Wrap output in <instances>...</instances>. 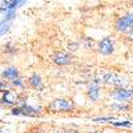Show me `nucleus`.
Segmentation results:
<instances>
[{
    "label": "nucleus",
    "mask_w": 133,
    "mask_h": 133,
    "mask_svg": "<svg viewBox=\"0 0 133 133\" xmlns=\"http://www.w3.org/2000/svg\"><path fill=\"white\" fill-rule=\"evenodd\" d=\"M132 27H133V14H128L123 16L121 19H118L116 24V28L120 32H128Z\"/></svg>",
    "instance_id": "nucleus-1"
},
{
    "label": "nucleus",
    "mask_w": 133,
    "mask_h": 133,
    "mask_svg": "<svg viewBox=\"0 0 133 133\" xmlns=\"http://www.w3.org/2000/svg\"><path fill=\"white\" fill-rule=\"evenodd\" d=\"M51 109L52 110H56V112H63V110H72L73 109V104L68 100H55V101L51 104Z\"/></svg>",
    "instance_id": "nucleus-2"
},
{
    "label": "nucleus",
    "mask_w": 133,
    "mask_h": 133,
    "mask_svg": "<svg viewBox=\"0 0 133 133\" xmlns=\"http://www.w3.org/2000/svg\"><path fill=\"white\" fill-rule=\"evenodd\" d=\"M98 51L103 55H110L113 52V41L110 37H105L100 41L98 44Z\"/></svg>",
    "instance_id": "nucleus-3"
},
{
    "label": "nucleus",
    "mask_w": 133,
    "mask_h": 133,
    "mask_svg": "<svg viewBox=\"0 0 133 133\" xmlns=\"http://www.w3.org/2000/svg\"><path fill=\"white\" fill-rule=\"evenodd\" d=\"M115 97L118 100V101H128L129 98L133 97V91H129V89H120L116 92Z\"/></svg>",
    "instance_id": "nucleus-4"
},
{
    "label": "nucleus",
    "mask_w": 133,
    "mask_h": 133,
    "mask_svg": "<svg viewBox=\"0 0 133 133\" xmlns=\"http://www.w3.org/2000/svg\"><path fill=\"white\" fill-rule=\"evenodd\" d=\"M53 60H55V63L59 64V65H65V64L71 63L69 55L63 53V52H60V53H57V55H55V56H53Z\"/></svg>",
    "instance_id": "nucleus-5"
},
{
    "label": "nucleus",
    "mask_w": 133,
    "mask_h": 133,
    "mask_svg": "<svg viewBox=\"0 0 133 133\" xmlns=\"http://www.w3.org/2000/svg\"><path fill=\"white\" fill-rule=\"evenodd\" d=\"M3 76L5 77V79H8V80H14V79H16V77L19 76V71L16 68H8V69H5L3 72Z\"/></svg>",
    "instance_id": "nucleus-6"
},
{
    "label": "nucleus",
    "mask_w": 133,
    "mask_h": 133,
    "mask_svg": "<svg viewBox=\"0 0 133 133\" xmlns=\"http://www.w3.org/2000/svg\"><path fill=\"white\" fill-rule=\"evenodd\" d=\"M98 87L97 85H91L89 87V92H88V93H89V97L93 100V101H96V100L98 98Z\"/></svg>",
    "instance_id": "nucleus-7"
},
{
    "label": "nucleus",
    "mask_w": 133,
    "mask_h": 133,
    "mask_svg": "<svg viewBox=\"0 0 133 133\" xmlns=\"http://www.w3.org/2000/svg\"><path fill=\"white\" fill-rule=\"evenodd\" d=\"M29 84H31L33 88H41V79H40V76L33 75L31 79H29Z\"/></svg>",
    "instance_id": "nucleus-8"
},
{
    "label": "nucleus",
    "mask_w": 133,
    "mask_h": 133,
    "mask_svg": "<svg viewBox=\"0 0 133 133\" xmlns=\"http://www.w3.org/2000/svg\"><path fill=\"white\" fill-rule=\"evenodd\" d=\"M9 96H11V91H5V92H4V96H3V98H2V103H3V104L11 105V104H14V103H15L14 100H11V98H9Z\"/></svg>",
    "instance_id": "nucleus-9"
},
{
    "label": "nucleus",
    "mask_w": 133,
    "mask_h": 133,
    "mask_svg": "<svg viewBox=\"0 0 133 133\" xmlns=\"http://www.w3.org/2000/svg\"><path fill=\"white\" fill-rule=\"evenodd\" d=\"M8 27H9V23L8 21H4V24L0 25V35H4V33L8 31Z\"/></svg>",
    "instance_id": "nucleus-10"
},
{
    "label": "nucleus",
    "mask_w": 133,
    "mask_h": 133,
    "mask_svg": "<svg viewBox=\"0 0 133 133\" xmlns=\"http://www.w3.org/2000/svg\"><path fill=\"white\" fill-rule=\"evenodd\" d=\"M115 127H132V123L129 121H123V123H113Z\"/></svg>",
    "instance_id": "nucleus-11"
},
{
    "label": "nucleus",
    "mask_w": 133,
    "mask_h": 133,
    "mask_svg": "<svg viewBox=\"0 0 133 133\" xmlns=\"http://www.w3.org/2000/svg\"><path fill=\"white\" fill-rule=\"evenodd\" d=\"M12 83H14V84H15L16 87H20V88L23 87V83H21V81H20V79H17V77H16V79H14V80H12Z\"/></svg>",
    "instance_id": "nucleus-12"
},
{
    "label": "nucleus",
    "mask_w": 133,
    "mask_h": 133,
    "mask_svg": "<svg viewBox=\"0 0 133 133\" xmlns=\"http://www.w3.org/2000/svg\"><path fill=\"white\" fill-rule=\"evenodd\" d=\"M4 88H5V84H4L3 81H0V91H3Z\"/></svg>",
    "instance_id": "nucleus-13"
},
{
    "label": "nucleus",
    "mask_w": 133,
    "mask_h": 133,
    "mask_svg": "<svg viewBox=\"0 0 133 133\" xmlns=\"http://www.w3.org/2000/svg\"><path fill=\"white\" fill-rule=\"evenodd\" d=\"M129 39H132V40H133V32H132L130 35H129Z\"/></svg>",
    "instance_id": "nucleus-14"
},
{
    "label": "nucleus",
    "mask_w": 133,
    "mask_h": 133,
    "mask_svg": "<svg viewBox=\"0 0 133 133\" xmlns=\"http://www.w3.org/2000/svg\"><path fill=\"white\" fill-rule=\"evenodd\" d=\"M0 133H3V132H0Z\"/></svg>",
    "instance_id": "nucleus-15"
},
{
    "label": "nucleus",
    "mask_w": 133,
    "mask_h": 133,
    "mask_svg": "<svg viewBox=\"0 0 133 133\" xmlns=\"http://www.w3.org/2000/svg\"><path fill=\"white\" fill-rule=\"evenodd\" d=\"M132 4H133V3H132Z\"/></svg>",
    "instance_id": "nucleus-16"
}]
</instances>
